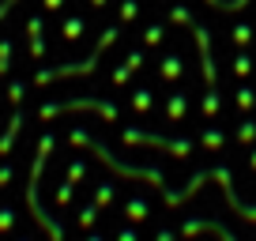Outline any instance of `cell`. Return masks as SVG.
<instances>
[{"label": "cell", "instance_id": "cell-1", "mask_svg": "<svg viewBox=\"0 0 256 241\" xmlns=\"http://www.w3.org/2000/svg\"><path fill=\"white\" fill-rule=\"evenodd\" d=\"M19 124H23V120L16 117V120H12V128L4 132V136H0V154H8V151H12V144H16V132H19Z\"/></svg>", "mask_w": 256, "mask_h": 241}, {"label": "cell", "instance_id": "cell-2", "mask_svg": "<svg viewBox=\"0 0 256 241\" xmlns=\"http://www.w3.org/2000/svg\"><path fill=\"white\" fill-rule=\"evenodd\" d=\"M12 222H16V218H12V211H8V208H4V211H0V230H8V226H12Z\"/></svg>", "mask_w": 256, "mask_h": 241}, {"label": "cell", "instance_id": "cell-3", "mask_svg": "<svg viewBox=\"0 0 256 241\" xmlns=\"http://www.w3.org/2000/svg\"><path fill=\"white\" fill-rule=\"evenodd\" d=\"M8 181H12V166H8V170H0V185H8Z\"/></svg>", "mask_w": 256, "mask_h": 241}]
</instances>
